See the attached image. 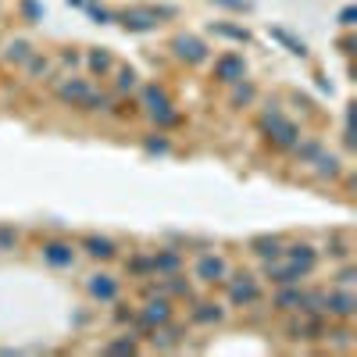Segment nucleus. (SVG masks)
<instances>
[{
	"mask_svg": "<svg viewBox=\"0 0 357 357\" xmlns=\"http://www.w3.org/2000/svg\"><path fill=\"white\" fill-rule=\"evenodd\" d=\"M172 54L182 61V65L200 68V65H207V57H211V47H207L200 36H193V32H179L172 39Z\"/></svg>",
	"mask_w": 357,
	"mask_h": 357,
	"instance_id": "obj_1",
	"label": "nucleus"
},
{
	"mask_svg": "<svg viewBox=\"0 0 357 357\" xmlns=\"http://www.w3.org/2000/svg\"><path fill=\"white\" fill-rule=\"evenodd\" d=\"M229 282V307H254L261 304V282L254 276H236Z\"/></svg>",
	"mask_w": 357,
	"mask_h": 357,
	"instance_id": "obj_2",
	"label": "nucleus"
},
{
	"mask_svg": "<svg viewBox=\"0 0 357 357\" xmlns=\"http://www.w3.org/2000/svg\"><path fill=\"white\" fill-rule=\"evenodd\" d=\"M307 276H311L307 268L293 264V261H286V258H279V261H264V279H268L271 286H297V282H304Z\"/></svg>",
	"mask_w": 357,
	"mask_h": 357,
	"instance_id": "obj_3",
	"label": "nucleus"
},
{
	"mask_svg": "<svg viewBox=\"0 0 357 357\" xmlns=\"http://www.w3.org/2000/svg\"><path fill=\"white\" fill-rule=\"evenodd\" d=\"M193 276L200 282H207V286H218V282H225L229 276H233V268H229V261L222 254H200L197 264H193Z\"/></svg>",
	"mask_w": 357,
	"mask_h": 357,
	"instance_id": "obj_4",
	"label": "nucleus"
},
{
	"mask_svg": "<svg viewBox=\"0 0 357 357\" xmlns=\"http://www.w3.org/2000/svg\"><path fill=\"white\" fill-rule=\"evenodd\" d=\"M357 314V297L354 289H329L325 293V318H336V322H350Z\"/></svg>",
	"mask_w": 357,
	"mask_h": 357,
	"instance_id": "obj_5",
	"label": "nucleus"
},
{
	"mask_svg": "<svg viewBox=\"0 0 357 357\" xmlns=\"http://www.w3.org/2000/svg\"><path fill=\"white\" fill-rule=\"evenodd\" d=\"M215 82H222V86H233V82L247 79V57L236 54V50H229L222 57H215Z\"/></svg>",
	"mask_w": 357,
	"mask_h": 357,
	"instance_id": "obj_6",
	"label": "nucleus"
},
{
	"mask_svg": "<svg viewBox=\"0 0 357 357\" xmlns=\"http://www.w3.org/2000/svg\"><path fill=\"white\" fill-rule=\"evenodd\" d=\"M93 90V82L90 79H82V75H72V79H61L57 86H54V97L65 104V108H79L82 100H86V93Z\"/></svg>",
	"mask_w": 357,
	"mask_h": 357,
	"instance_id": "obj_7",
	"label": "nucleus"
},
{
	"mask_svg": "<svg viewBox=\"0 0 357 357\" xmlns=\"http://www.w3.org/2000/svg\"><path fill=\"white\" fill-rule=\"evenodd\" d=\"M79 250H82L86 258H93V261H115V258H118V243L108 240V236H97V233L82 236V240H79Z\"/></svg>",
	"mask_w": 357,
	"mask_h": 357,
	"instance_id": "obj_8",
	"label": "nucleus"
},
{
	"mask_svg": "<svg viewBox=\"0 0 357 357\" xmlns=\"http://www.w3.org/2000/svg\"><path fill=\"white\" fill-rule=\"evenodd\" d=\"M118 22H122V29L125 32H154L161 22L151 15V8H129V11H122V15H115Z\"/></svg>",
	"mask_w": 357,
	"mask_h": 357,
	"instance_id": "obj_9",
	"label": "nucleus"
},
{
	"mask_svg": "<svg viewBox=\"0 0 357 357\" xmlns=\"http://www.w3.org/2000/svg\"><path fill=\"white\" fill-rule=\"evenodd\" d=\"M86 293H90L93 300H100V304H115L118 293H122V286H118L115 276L100 271V276H90V279H86Z\"/></svg>",
	"mask_w": 357,
	"mask_h": 357,
	"instance_id": "obj_10",
	"label": "nucleus"
},
{
	"mask_svg": "<svg viewBox=\"0 0 357 357\" xmlns=\"http://www.w3.org/2000/svg\"><path fill=\"white\" fill-rule=\"evenodd\" d=\"M190 322H193V325H204V329L222 325V322H225V307H222L218 300H193Z\"/></svg>",
	"mask_w": 357,
	"mask_h": 357,
	"instance_id": "obj_11",
	"label": "nucleus"
},
{
	"mask_svg": "<svg viewBox=\"0 0 357 357\" xmlns=\"http://www.w3.org/2000/svg\"><path fill=\"white\" fill-rule=\"evenodd\" d=\"M300 304H304V289H300V282H297V286H276V297H271V311H279V314H300Z\"/></svg>",
	"mask_w": 357,
	"mask_h": 357,
	"instance_id": "obj_12",
	"label": "nucleus"
},
{
	"mask_svg": "<svg viewBox=\"0 0 357 357\" xmlns=\"http://www.w3.org/2000/svg\"><path fill=\"white\" fill-rule=\"evenodd\" d=\"M39 254H44V261H47L50 268H72V264H75V250H72V243H65V240L44 243V247H39Z\"/></svg>",
	"mask_w": 357,
	"mask_h": 357,
	"instance_id": "obj_13",
	"label": "nucleus"
},
{
	"mask_svg": "<svg viewBox=\"0 0 357 357\" xmlns=\"http://www.w3.org/2000/svg\"><path fill=\"white\" fill-rule=\"evenodd\" d=\"M151 261H154V276H175V271H182V250L161 247L151 254Z\"/></svg>",
	"mask_w": 357,
	"mask_h": 357,
	"instance_id": "obj_14",
	"label": "nucleus"
},
{
	"mask_svg": "<svg viewBox=\"0 0 357 357\" xmlns=\"http://www.w3.org/2000/svg\"><path fill=\"white\" fill-rule=\"evenodd\" d=\"M282 250H286L282 236H254V240H250V254L261 258V261H279Z\"/></svg>",
	"mask_w": 357,
	"mask_h": 357,
	"instance_id": "obj_15",
	"label": "nucleus"
},
{
	"mask_svg": "<svg viewBox=\"0 0 357 357\" xmlns=\"http://www.w3.org/2000/svg\"><path fill=\"white\" fill-rule=\"evenodd\" d=\"M157 293H164L168 300H193V286L186 282L179 271L175 276H164V279H157Z\"/></svg>",
	"mask_w": 357,
	"mask_h": 357,
	"instance_id": "obj_16",
	"label": "nucleus"
},
{
	"mask_svg": "<svg viewBox=\"0 0 357 357\" xmlns=\"http://www.w3.org/2000/svg\"><path fill=\"white\" fill-rule=\"evenodd\" d=\"M314 164V175H318L322 182H336L343 175V161H340V154H329V151H322L318 157L311 161Z\"/></svg>",
	"mask_w": 357,
	"mask_h": 357,
	"instance_id": "obj_17",
	"label": "nucleus"
},
{
	"mask_svg": "<svg viewBox=\"0 0 357 357\" xmlns=\"http://www.w3.org/2000/svg\"><path fill=\"white\" fill-rule=\"evenodd\" d=\"M282 258L286 261H293V264H300V268H307V271H314V261H318V247H311V243H286V250H282Z\"/></svg>",
	"mask_w": 357,
	"mask_h": 357,
	"instance_id": "obj_18",
	"label": "nucleus"
},
{
	"mask_svg": "<svg viewBox=\"0 0 357 357\" xmlns=\"http://www.w3.org/2000/svg\"><path fill=\"white\" fill-rule=\"evenodd\" d=\"M139 104H143V111L154 118L157 111H168V108H172V97H168L161 86H143V90H139Z\"/></svg>",
	"mask_w": 357,
	"mask_h": 357,
	"instance_id": "obj_19",
	"label": "nucleus"
},
{
	"mask_svg": "<svg viewBox=\"0 0 357 357\" xmlns=\"http://www.w3.org/2000/svg\"><path fill=\"white\" fill-rule=\"evenodd\" d=\"M229 90H233V93H229V108H233V111H243V108H250V104L258 100V86H254L250 79L233 82Z\"/></svg>",
	"mask_w": 357,
	"mask_h": 357,
	"instance_id": "obj_20",
	"label": "nucleus"
},
{
	"mask_svg": "<svg viewBox=\"0 0 357 357\" xmlns=\"http://www.w3.org/2000/svg\"><path fill=\"white\" fill-rule=\"evenodd\" d=\"M50 75H54V61L47 54L32 50V57L26 61V79L29 82H50Z\"/></svg>",
	"mask_w": 357,
	"mask_h": 357,
	"instance_id": "obj_21",
	"label": "nucleus"
},
{
	"mask_svg": "<svg viewBox=\"0 0 357 357\" xmlns=\"http://www.w3.org/2000/svg\"><path fill=\"white\" fill-rule=\"evenodd\" d=\"M82 61H86L90 75H100V79H104V75H111V72H115V65H118V61L111 57V50H104V47H100V50H90Z\"/></svg>",
	"mask_w": 357,
	"mask_h": 357,
	"instance_id": "obj_22",
	"label": "nucleus"
},
{
	"mask_svg": "<svg viewBox=\"0 0 357 357\" xmlns=\"http://www.w3.org/2000/svg\"><path fill=\"white\" fill-rule=\"evenodd\" d=\"M325 151V146H322V139L318 136H311V139H297V143H293V161H297V164H311L314 157H318Z\"/></svg>",
	"mask_w": 357,
	"mask_h": 357,
	"instance_id": "obj_23",
	"label": "nucleus"
},
{
	"mask_svg": "<svg viewBox=\"0 0 357 357\" xmlns=\"http://www.w3.org/2000/svg\"><path fill=\"white\" fill-rule=\"evenodd\" d=\"M115 93H133V90H139V72L133 68V65H115Z\"/></svg>",
	"mask_w": 357,
	"mask_h": 357,
	"instance_id": "obj_24",
	"label": "nucleus"
},
{
	"mask_svg": "<svg viewBox=\"0 0 357 357\" xmlns=\"http://www.w3.org/2000/svg\"><path fill=\"white\" fill-rule=\"evenodd\" d=\"M115 108V97L111 93H100V90H90L86 100L79 104V111H86V115H108Z\"/></svg>",
	"mask_w": 357,
	"mask_h": 357,
	"instance_id": "obj_25",
	"label": "nucleus"
},
{
	"mask_svg": "<svg viewBox=\"0 0 357 357\" xmlns=\"http://www.w3.org/2000/svg\"><path fill=\"white\" fill-rule=\"evenodd\" d=\"M318 254H325V258H332V261H350L354 247H350V240H347L343 233H332V236L325 240V250H318Z\"/></svg>",
	"mask_w": 357,
	"mask_h": 357,
	"instance_id": "obj_26",
	"label": "nucleus"
},
{
	"mask_svg": "<svg viewBox=\"0 0 357 357\" xmlns=\"http://www.w3.org/2000/svg\"><path fill=\"white\" fill-rule=\"evenodd\" d=\"M29 57H32V44H29V39H8L4 65H26Z\"/></svg>",
	"mask_w": 357,
	"mask_h": 357,
	"instance_id": "obj_27",
	"label": "nucleus"
},
{
	"mask_svg": "<svg viewBox=\"0 0 357 357\" xmlns=\"http://www.w3.org/2000/svg\"><path fill=\"white\" fill-rule=\"evenodd\" d=\"M325 340L336 347V350H354V329L347 322H340L336 329H325Z\"/></svg>",
	"mask_w": 357,
	"mask_h": 357,
	"instance_id": "obj_28",
	"label": "nucleus"
},
{
	"mask_svg": "<svg viewBox=\"0 0 357 357\" xmlns=\"http://www.w3.org/2000/svg\"><path fill=\"white\" fill-rule=\"evenodd\" d=\"M211 32L215 36H222V39H233V44H250V32L243 29V26H229V22H211Z\"/></svg>",
	"mask_w": 357,
	"mask_h": 357,
	"instance_id": "obj_29",
	"label": "nucleus"
},
{
	"mask_svg": "<svg viewBox=\"0 0 357 357\" xmlns=\"http://www.w3.org/2000/svg\"><path fill=\"white\" fill-rule=\"evenodd\" d=\"M125 271H129V276H136V279H151V276H154V261H151V254H136V258H129V261H125Z\"/></svg>",
	"mask_w": 357,
	"mask_h": 357,
	"instance_id": "obj_30",
	"label": "nucleus"
},
{
	"mask_svg": "<svg viewBox=\"0 0 357 357\" xmlns=\"http://www.w3.org/2000/svg\"><path fill=\"white\" fill-rule=\"evenodd\" d=\"M268 32L276 36L279 44H286V47H289V54H297V57H307V44H304V39H297L293 32H286V29H279V26H271Z\"/></svg>",
	"mask_w": 357,
	"mask_h": 357,
	"instance_id": "obj_31",
	"label": "nucleus"
},
{
	"mask_svg": "<svg viewBox=\"0 0 357 357\" xmlns=\"http://www.w3.org/2000/svg\"><path fill=\"white\" fill-rule=\"evenodd\" d=\"M332 282L340 286V289H350V286L357 282V268H354L350 261H340V271L332 276Z\"/></svg>",
	"mask_w": 357,
	"mask_h": 357,
	"instance_id": "obj_32",
	"label": "nucleus"
},
{
	"mask_svg": "<svg viewBox=\"0 0 357 357\" xmlns=\"http://www.w3.org/2000/svg\"><path fill=\"white\" fill-rule=\"evenodd\" d=\"M143 151L146 154H172V139L168 136H143Z\"/></svg>",
	"mask_w": 357,
	"mask_h": 357,
	"instance_id": "obj_33",
	"label": "nucleus"
},
{
	"mask_svg": "<svg viewBox=\"0 0 357 357\" xmlns=\"http://www.w3.org/2000/svg\"><path fill=\"white\" fill-rule=\"evenodd\" d=\"M104 350H108V354H139V340H133V336H122V340H111Z\"/></svg>",
	"mask_w": 357,
	"mask_h": 357,
	"instance_id": "obj_34",
	"label": "nucleus"
},
{
	"mask_svg": "<svg viewBox=\"0 0 357 357\" xmlns=\"http://www.w3.org/2000/svg\"><path fill=\"white\" fill-rule=\"evenodd\" d=\"M57 61H61V68H72V72H75V68L82 65V54H79V50H61Z\"/></svg>",
	"mask_w": 357,
	"mask_h": 357,
	"instance_id": "obj_35",
	"label": "nucleus"
},
{
	"mask_svg": "<svg viewBox=\"0 0 357 357\" xmlns=\"http://www.w3.org/2000/svg\"><path fill=\"white\" fill-rule=\"evenodd\" d=\"M15 243H18V233L11 225H4L0 229V250H15Z\"/></svg>",
	"mask_w": 357,
	"mask_h": 357,
	"instance_id": "obj_36",
	"label": "nucleus"
},
{
	"mask_svg": "<svg viewBox=\"0 0 357 357\" xmlns=\"http://www.w3.org/2000/svg\"><path fill=\"white\" fill-rule=\"evenodd\" d=\"M211 4H218L225 11H250V8H254L250 0H211Z\"/></svg>",
	"mask_w": 357,
	"mask_h": 357,
	"instance_id": "obj_37",
	"label": "nucleus"
},
{
	"mask_svg": "<svg viewBox=\"0 0 357 357\" xmlns=\"http://www.w3.org/2000/svg\"><path fill=\"white\" fill-rule=\"evenodd\" d=\"M340 26H343L347 32H350V29L357 26V8H354V4H347V8L340 11Z\"/></svg>",
	"mask_w": 357,
	"mask_h": 357,
	"instance_id": "obj_38",
	"label": "nucleus"
},
{
	"mask_svg": "<svg viewBox=\"0 0 357 357\" xmlns=\"http://www.w3.org/2000/svg\"><path fill=\"white\" fill-rule=\"evenodd\" d=\"M22 11H26L29 22H39V18H44V8H39L36 0H22Z\"/></svg>",
	"mask_w": 357,
	"mask_h": 357,
	"instance_id": "obj_39",
	"label": "nucleus"
},
{
	"mask_svg": "<svg viewBox=\"0 0 357 357\" xmlns=\"http://www.w3.org/2000/svg\"><path fill=\"white\" fill-rule=\"evenodd\" d=\"M90 18H93V22H100V26L115 22V15H111V11H104V8H90Z\"/></svg>",
	"mask_w": 357,
	"mask_h": 357,
	"instance_id": "obj_40",
	"label": "nucleus"
},
{
	"mask_svg": "<svg viewBox=\"0 0 357 357\" xmlns=\"http://www.w3.org/2000/svg\"><path fill=\"white\" fill-rule=\"evenodd\" d=\"M133 314H136L133 307H129V311H125V307H118V311L111 314V318H115V325H129V322H133Z\"/></svg>",
	"mask_w": 357,
	"mask_h": 357,
	"instance_id": "obj_41",
	"label": "nucleus"
},
{
	"mask_svg": "<svg viewBox=\"0 0 357 357\" xmlns=\"http://www.w3.org/2000/svg\"><path fill=\"white\" fill-rule=\"evenodd\" d=\"M336 47H340V54H343V57H350V54H354V36H350V32H347V36H340V44H336Z\"/></svg>",
	"mask_w": 357,
	"mask_h": 357,
	"instance_id": "obj_42",
	"label": "nucleus"
},
{
	"mask_svg": "<svg viewBox=\"0 0 357 357\" xmlns=\"http://www.w3.org/2000/svg\"><path fill=\"white\" fill-rule=\"evenodd\" d=\"M68 4H72V8H86V0H68Z\"/></svg>",
	"mask_w": 357,
	"mask_h": 357,
	"instance_id": "obj_43",
	"label": "nucleus"
}]
</instances>
